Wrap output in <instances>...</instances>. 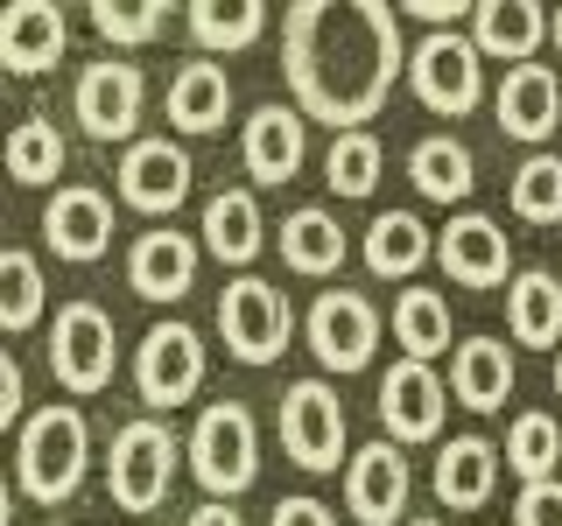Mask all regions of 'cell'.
<instances>
[{"label": "cell", "instance_id": "obj_35", "mask_svg": "<svg viewBox=\"0 0 562 526\" xmlns=\"http://www.w3.org/2000/svg\"><path fill=\"white\" fill-rule=\"evenodd\" d=\"M380 134L366 127V134H330V155H324V175H330V190L338 197H373L380 190Z\"/></svg>", "mask_w": 562, "mask_h": 526}, {"label": "cell", "instance_id": "obj_38", "mask_svg": "<svg viewBox=\"0 0 562 526\" xmlns=\"http://www.w3.org/2000/svg\"><path fill=\"white\" fill-rule=\"evenodd\" d=\"M514 526H562V478H549V484H520Z\"/></svg>", "mask_w": 562, "mask_h": 526}, {"label": "cell", "instance_id": "obj_42", "mask_svg": "<svg viewBox=\"0 0 562 526\" xmlns=\"http://www.w3.org/2000/svg\"><path fill=\"white\" fill-rule=\"evenodd\" d=\"M190 526H246V519L233 513V505H218V499H211V505H198V513H190Z\"/></svg>", "mask_w": 562, "mask_h": 526}, {"label": "cell", "instance_id": "obj_41", "mask_svg": "<svg viewBox=\"0 0 562 526\" xmlns=\"http://www.w3.org/2000/svg\"><path fill=\"white\" fill-rule=\"evenodd\" d=\"M408 14H422L429 28H443V22H457V14H464V0H408Z\"/></svg>", "mask_w": 562, "mask_h": 526}, {"label": "cell", "instance_id": "obj_30", "mask_svg": "<svg viewBox=\"0 0 562 526\" xmlns=\"http://www.w3.org/2000/svg\"><path fill=\"white\" fill-rule=\"evenodd\" d=\"M281 260H289L295 274H338L345 267V225L316 204L289 210V225H281Z\"/></svg>", "mask_w": 562, "mask_h": 526}, {"label": "cell", "instance_id": "obj_21", "mask_svg": "<svg viewBox=\"0 0 562 526\" xmlns=\"http://www.w3.org/2000/svg\"><path fill=\"white\" fill-rule=\"evenodd\" d=\"M541 35H555V22L535 0H479V8H471V43H479L485 57H506V70L535 64Z\"/></svg>", "mask_w": 562, "mask_h": 526}, {"label": "cell", "instance_id": "obj_32", "mask_svg": "<svg viewBox=\"0 0 562 526\" xmlns=\"http://www.w3.org/2000/svg\"><path fill=\"white\" fill-rule=\"evenodd\" d=\"M394 344L408 358L429 365L436 351H450V302L436 288H401L394 295Z\"/></svg>", "mask_w": 562, "mask_h": 526}, {"label": "cell", "instance_id": "obj_23", "mask_svg": "<svg viewBox=\"0 0 562 526\" xmlns=\"http://www.w3.org/2000/svg\"><path fill=\"white\" fill-rule=\"evenodd\" d=\"M450 393L464 400L471 414L506 408V393H514V351L499 338H464L450 351Z\"/></svg>", "mask_w": 562, "mask_h": 526}, {"label": "cell", "instance_id": "obj_45", "mask_svg": "<svg viewBox=\"0 0 562 526\" xmlns=\"http://www.w3.org/2000/svg\"><path fill=\"white\" fill-rule=\"evenodd\" d=\"M555 49H562V14H555Z\"/></svg>", "mask_w": 562, "mask_h": 526}, {"label": "cell", "instance_id": "obj_43", "mask_svg": "<svg viewBox=\"0 0 562 526\" xmlns=\"http://www.w3.org/2000/svg\"><path fill=\"white\" fill-rule=\"evenodd\" d=\"M555 393H562V351H555Z\"/></svg>", "mask_w": 562, "mask_h": 526}, {"label": "cell", "instance_id": "obj_18", "mask_svg": "<svg viewBox=\"0 0 562 526\" xmlns=\"http://www.w3.org/2000/svg\"><path fill=\"white\" fill-rule=\"evenodd\" d=\"M492 113H499V127L514 134V140H549L562 127V78L549 64H520V70H506V84H499V99H492Z\"/></svg>", "mask_w": 562, "mask_h": 526}, {"label": "cell", "instance_id": "obj_1", "mask_svg": "<svg viewBox=\"0 0 562 526\" xmlns=\"http://www.w3.org/2000/svg\"><path fill=\"white\" fill-rule=\"evenodd\" d=\"M281 70L303 119H330L338 134H366L401 78V14L386 0H303L281 22Z\"/></svg>", "mask_w": 562, "mask_h": 526}, {"label": "cell", "instance_id": "obj_27", "mask_svg": "<svg viewBox=\"0 0 562 526\" xmlns=\"http://www.w3.org/2000/svg\"><path fill=\"white\" fill-rule=\"evenodd\" d=\"M408 183L422 190L429 204H464L471 197V148L457 134H429V140H415V155H408Z\"/></svg>", "mask_w": 562, "mask_h": 526}, {"label": "cell", "instance_id": "obj_15", "mask_svg": "<svg viewBox=\"0 0 562 526\" xmlns=\"http://www.w3.org/2000/svg\"><path fill=\"white\" fill-rule=\"evenodd\" d=\"M120 197L134 210H148V218H162L190 197V155L176 148V140H134L127 155H120Z\"/></svg>", "mask_w": 562, "mask_h": 526}, {"label": "cell", "instance_id": "obj_46", "mask_svg": "<svg viewBox=\"0 0 562 526\" xmlns=\"http://www.w3.org/2000/svg\"><path fill=\"white\" fill-rule=\"evenodd\" d=\"M49 526H57V519H49Z\"/></svg>", "mask_w": 562, "mask_h": 526}, {"label": "cell", "instance_id": "obj_37", "mask_svg": "<svg viewBox=\"0 0 562 526\" xmlns=\"http://www.w3.org/2000/svg\"><path fill=\"white\" fill-rule=\"evenodd\" d=\"M169 22V8L162 0H99L92 8V28L105 35L113 49H140V43H155Z\"/></svg>", "mask_w": 562, "mask_h": 526}, {"label": "cell", "instance_id": "obj_5", "mask_svg": "<svg viewBox=\"0 0 562 526\" xmlns=\"http://www.w3.org/2000/svg\"><path fill=\"white\" fill-rule=\"evenodd\" d=\"M113 365H120V338H113V316L99 302H64L57 323H49V373H57L64 393L92 400L113 386Z\"/></svg>", "mask_w": 562, "mask_h": 526}, {"label": "cell", "instance_id": "obj_22", "mask_svg": "<svg viewBox=\"0 0 562 526\" xmlns=\"http://www.w3.org/2000/svg\"><path fill=\"white\" fill-rule=\"evenodd\" d=\"M499 456L485 435H450L443 449H436V499L450 505V513H479L492 499V484H499Z\"/></svg>", "mask_w": 562, "mask_h": 526}, {"label": "cell", "instance_id": "obj_17", "mask_svg": "<svg viewBox=\"0 0 562 526\" xmlns=\"http://www.w3.org/2000/svg\"><path fill=\"white\" fill-rule=\"evenodd\" d=\"M239 155H246V175L254 183H295V169H303V113L295 105H254V119H246V134H239Z\"/></svg>", "mask_w": 562, "mask_h": 526}, {"label": "cell", "instance_id": "obj_9", "mask_svg": "<svg viewBox=\"0 0 562 526\" xmlns=\"http://www.w3.org/2000/svg\"><path fill=\"white\" fill-rule=\"evenodd\" d=\"M373 344H380V309L359 288H324L310 302V351L330 373H366Z\"/></svg>", "mask_w": 562, "mask_h": 526}, {"label": "cell", "instance_id": "obj_4", "mask_svg": "<svg viewBox=\"0 0 562 526\" xmlns=\"http://www.w3.org/2000/svg\"><path fill=\"white\" fill-rule=\"evenodd\" d=\"M176 456H190V443H176L162 421H127L113 428V456H105V484H113L120 513H155L176 484Z\"/></svg>", "mask_w": 562, "mask_h": 526}, {"label": "cell", "instance_id": "obj_31", "mask_svg": "<svg viewBox=\"0 0 562 526\" xmlns=\"http://www.w3.org/2000/svg\"><path fill=\"white\" fill-rule=\"evenodd\" d=\"M555 464H562V421L541 414V408L514 414V428H506V470L520 484H549Z\"/></svg>", "mask_w": 562, "mask_h": 526}, {"label": "cell", "instance_id": "obj_12", "mask_svg": "<svg viewBox=\"0 0 562 526\" xmlns=\"http://www.w3.org/2000/svg\"><path fill=\"white\" fill-rule=\"evenodd\" d=\"M140 99H148V84H140L134 64H85L78 92H70L85 134L92 140H127V148H134V127H140Z\"/></svg>", "mask_w": 562, "mask_h": 526}, {"label": "cell", "instance_id": "obj_7", "mask_svg": "<svg viewBox=\"0 0 562 526\" xmlns=\"http://www.w3.org/2000/svg\"><path fill=\"white\" fill-rule=\"evenodd\" d=\"M408 78H415V99L429 105V113L464 119L471 105L485 99V49L471 43V35H457V28H436L429 43L415 49Z\"/></svg>", "mask_w": 562, "mask_h": 526}, {"label": "cell", "instance_id": "obj_16", "mask_svg": "<svg viewBox=\"0 0 562 526\" xmlns=\"http://www.w3.org/2000/svg\"><path fill=\"white\" fill-rule=\"evenodd\" d=\"M436 260H443V274L457 281V288H499V281L514 274L506 232L485 218V210H464V218H450V232L436 239Z\"/></svg>", "mask_w": 562, "mask_h": 526}, {"label": "cell", "instance_id": "obj_29", "mask_svg": "<svg viewBox=\"0 0 562 526\" xmlns=\"http://www.w3.org/2000/svg\"><path fill=\"white\" fill-rule=\"evenodd\" d=\"M260 204H254V190H218V197L204 204V245L225 260V267H246V260L260 253Z\"/></svg>", "mask_w": 562, "mask_h": 526}, {"label": "cell", "instance_id": "obj_13", "mask_svg": "<svg viewBox=\"0 0 562 526\" xmlns=\"http://www.w3.org/2000/svg\"><path fill=\"white\" fill-rule=\"evenodd\" d=\"M408 491H415V478H408V456H401V443H366L345 464V505L366 526H394L401 513H408Z\"/></svg>", "mask_w": 562, "mask_h": 526}, {"label": "cell", "instance_id": "obj_34", "mask_svg": "<svg viewBox=\"0 0 562 526\" xmlns=\"http://www.w3.org/2000/svg\"><path fill=\"white\" fill-rule=\"evenodd\" d=\"M43 267H35V253H22V245H8L0 253V330H35L43 323Z\"/></svg>", "mask_w": 562, "mask_h": 526}, {"label": "cell", "instance_id": "obj_33", "mask_svg": "<svg viewBox=\"0 0 562 526\" xmlns=\"http://www.w3.org/2000/svg\"><path fill=\"white\" fill-rule=\"evenodd\" d=\"M64 162H70V148H64V134H57V119H22V127L8 134V175L14 183H57L64 175Z\"/></svg>", "mask_w": 562, "mask_h": 526}, {"label": "cell", "instance_id": "obj_39", "mask_svg": "<svg viewBox=\"0 0 562 526\" xmlns=\"http://www.w3.org/2000/svg\"><path fill=\"white\" fill-rule=\"evenodd\" d=\"M268 526H338V513H330L324 499H281Z\"/></svg>", "mask_w": 562, "mask_h": 526}, {"label": "cell", "instance_id": "obj_3", "mask_svg": "<svg viewBox=\"0 0 562 526\" xmlns=\"http://www.w3.org/2000/svg\"><path fill=\"white\" fill-rule=\"evenodd\" d=\"M190 470L211 499H239L246 484L260 478V428H254V408L246 400H211L190 428Z\"/></svg>", "mask_w": 562, "mask_h": 526}, {"label": "cell", "instance_id": "obj_24", "mask_svg": "<svg viewBox=\"0 0 562 526\" xmlns=\"http://www.w3.org/2000/svg\"><path fill=\"white\" fill-rule=\"evenodd\" d=\"M225 113H233V78H225V64H183L169 78V127L183 134H218Z\"/></svg>", "mask_w": 562, "mask_h": 526}, {"label": "cell", "instance_id": "obj_36", "mask_svg": "<svg viewBox=\"0 0 562 526\" xmlns=\"http://www.w3.org/2000/svg\"><path fill=\"white\" fill-rule=\"evenodd\" d=\"M506 197H514L520 225H562V155H527Z\"/></svg>", "mask_w": 562, "mask_h": 526}, {"label": "cell", "instance_id": "obj_28", "mask_svg": "<svg viewBox=\"0 0 562 526\" xmlns=\"http://www.w3.org/2000/svg\"><path fill=\"white\" fill-rule=\"evenodd\" d=\"M268 35V8L260 0H198L190 8V43L204 57H233V49H254Z\"/></svg>", "mask_w": 562, "mask_h": 526}, {"label": "cell", "instance_id": "obj_44", "mask_svg": "<svg viewBox=\"0 0 562 526\" xmlns=\"http://www.w3.org/2000/svg\"><path fill=\"white\" fill-rule=\"evenodd\" d=\"M408 526H443V519H408Z\"/></svg>", "mask_w": 562, "mask_h": 526}, {"label": "cell", "instance_id": "obj_25", "mask_svg": "<svg viewBox=\"0 0 562 526\" xmlns=\"http://www.w3.org/2000/svg\"><path fill=\"white\" fill-rule=\"evenodd\" d=\"M506 330H514V344L562 351V281L549 267L514 274V288H506Z\"/></svg>", "mask_w": 562, "mask_h": 526}, {"label": "cell", "instance_id": "obj_40", "mask_svg": "<svg viewBox=\"0 0 562 526\" xmlns=\"http://www.w3.org/2000/svg\"><path fill=\"white\" fill-rule=\"evenodd\" d=\"M22 414V365H14V351H0V421Z\"/></svg>", "mask_w": 562, "mask_h": 526}, {"label": "cell", "instance_id": "obj_19", "mask_svg": "<svg viewBox=\"0 0 562 526\" xmlns=\"http://www.w3.org/2000/svg\"><path fill=\"white\" fill-rule=\"evenodd\" d=\"M70 28H64V8H49V0H14L8 14H0V64L14 70V78H35V70H49L64 57Z\"/></svg>", "mask_w": 562, "mask_h": 526}, {"label": "cell", "instance_id": "obj_14", "mask_svg": "<svg viewBox=\"0 0 562 526\" xmlns=\"http://www.w3.org/2000/svg\"><path fill=\"white\" fill-rule=\"evenodd\" d=\"M43 239H49V253L57 260H99L105 245H113V204L99 197L92 183H64L57 197L43 204Z\"/></svg>", "mask_w": 562, "mask_h": 526}, {"label": "cell", "instance_id": "obj_8", "mask_svg": "<svg viewBox=\"0 0 562 526\" xmlns=\"http://www.w3.org/2000/svg\"><path fill=\"white\" fill-rule=\"evenodd\" d=\"M281 449L295 456L303 470H338L345 456V408L324 379H295L281 393ZM351 464V456H345Z\"/></svg>", "mask_w": 562, "mask_h": 526}, {"label": "cell", "instance_id": "obj_20", "mask_svg": "<svg viewBox=\"0 0 562 526\" xmlns=\"http://www.w3.org/2000/svg\"><path fill=\"white\" fill-rule=\"evenodd\" d=\"M190 281H198V239L183 232H140L127 253V288L148 302H183Z\"/></svg>", "mask_w": 562, "mask_h": 526}, {"label": "cell", "instance_id": "obj_11", "mask_svg": "<svg viewBox=\"0 0 562 526\" xmlns=\"http://www.w3.org/2000/svg\"><path fill=\"white\" fill-rule=\"evenodd\" d=\"M443 408H450V386L436 379V365L394 358L380 373V421L394 443H436L443 435Z\"/></svg>", "mask_w": 562, "mask_h": 526}, {"label": "cell", "instance_id": "obj_10", "mask_svg": "<svg viewBox=\"0 0 562 526\" xmlns=\"http://www.w3.org/2000/svg\"><path fill=\"white\" fill-rule=\"evenodd\" d=\"M134 386L148 408H183L204 386V338L190 323H155L134 351Z\"/></svg>", "mask_w": 562, "mask_h": 526}, {"label": "cell", "instance_id": "obj_2", "mask_svg": "<svg viewBox=\"0 0 562 526\" xmlns=\"http://www.w3.org/2000/svg\"><path fill=\"white\" fill-rule=\"evenodd\" d=\"M85 464H92V428H85V408L70 400H49L22 421V449H14V470H22V491L35 505H64L78 499Z\"/></svg>", "mask_w": 562, "mask_h": 526}, {"label": "cell", "instance_id": "obj_6", "mask_svg": "<svg viewBox=\"0 0 562 526\" xmlns=\"http://www.w3.org/2000/svg\"><path fill=\"white\" fill-rule=\"evenodd\" d=\"M218 330H225V351H233L239 365H274L281 351H289V330H295L289 295H281L274 281H260V274L225 281V295H218Z\"/></svg>", "mask_w": 562, "mask_h": 526}, {"label": "cell", "instance_id": "obj_26", "mask_svg": "<svg viewBox=\"0 0 562 526\" xmlns=\"http://www.w3.org/2000/svg\"><path fill=\"white\" fill-rule=\"evenodd\" d=\"M429 253H436V239H429V225H422L415 210H380V218L366 225V267H373L380 281L422 274Z\"/></svg>", "mask_w": 562, "mask_h": 526}]
</instances>
